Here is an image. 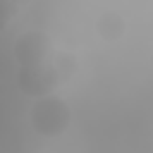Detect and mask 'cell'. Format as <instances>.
<instances>
[{
    "label": "cell",
    "instance_id": "6da1fadb",
    "mask_svg": "<svg viewBox=\"0 0 153 153\" xmlns=\"http://www.w3.org/2000/svg\"><path fill=\"white\" fill-rule=\"evenodd\" d=\"M12 53L17 60V84L22 93L38 98L43 93L55 91V86L60 84L53 67V57L57 50L45 31L38 29L24 31L14 41Z\"/></svg>",
    "mask_w": 153,
    "mask_h": 153
},
{
    "label": "cell",
    "instance_id": "5b68a950",
    "mask_svg": "<svg viewBox=\"0 0 153 153\" xmlns=\"http://www.w3.org/2000/svg\"><path fill=\"white\" fill-rule=\"evenodd\" d=\"M19 0H0V33L12 24V19L19 12Z\"/></svg>",
    "mask_w": 153,
    "mask_h": 153
},
{
    "label": "cell",
    "instance_id": "7a4b0ae2",
    "mask_svg": "<svg viewBox=\"0 0 153 153\" xmlns=\"http://www.w3.org/2000/svg\"><path fill=\"white\" fill-rule=\"evenodd\" d=\"M29 122H31V129L36 134L55 139V136H60L69 129L72 108L65 98H60L55 91H50V93L33 98L31 110H29Z\"/></svg>",
    "mask_w": 153,
    "mask_h": 153
},
{
    "label": "cell",
    "instance_id": "3957f363",
    "mask_svg": "<svg viewBox=\"0 0 153 153\" xmlns=\"http://www.w3.org/2000/svg\"><path fill=\"white\" fill-rule=\"evenodd\" d=\"M96 33H98V38H103L105 43H115V41H120V38L127 33V22H124V17H122L120 12L105 10V12H100L98 19H96Z\"/></svg>",
    "mask_w": 153,
    "mask_h": 153
},
{
    "label": "cell",
    "instance_id": "277c9868",
    "mask_svg": "<svg viewBox=\"0 0 153 153\" xmlns=\"http://www.w3.org/2000/svg\"><path fill=\"white\" fill-rule=\"evenodd\" d=\"M53 67H55V74H57V81H60V84L69 81V79L76 74V69H79L76 57H74L72 53H65V50H57V53H55Z\"/></svg>",
    "mask_w": 153,
    "mask_h": 153
},
{
    "label": "cell",
    "instance_id": "52a82bcc",
    "mask_svg": "<svg viewBox=\"0 0 153 153\" xmlns=\"http://www.w3.org/2000/svg\"><path fill=\"white\" fill-rule=\"evenodd\" d=\"M151 65H153V50H151Z\"/></svg>",
    "mask_w": 153,
    "mask_h": 153
},
{
    "label": "cell",
    "instance_id": "8992f818",
    "mask_svg": "<svg viewBox=\"0 0 153 153\" xmlns=\"http://www.w3.org/2000/svg\"><path fill=\"white\" fill-rule=\"evenodd\" d=\"M29 2H31V0H19V5H29Z\"/></svg>",
    "mask_w": 153,
    "mask_h": 153
}]
</instances>
